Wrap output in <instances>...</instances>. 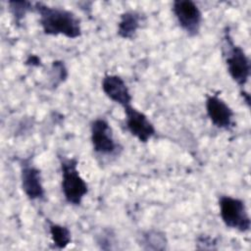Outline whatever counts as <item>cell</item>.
I'll return each instance as SVG.
<instances>
[{
  "instance_id": "cell-1",
  "label": "cell",
  "mask_w": 251,
  "mask_h": 251,
  "mask_svg": "<svg viewBox=\"0 0 251 251\" xmlns=\"http://www.w3.org/2000/svg\"><path fill=\"white\" fill-rule=\"evenodd\" d=\"M34 11L39 15V24L45 34L64 35L70 39L81 35L80 20L74 12L42 2L34 3Z\"/></svg>"
},
{
  "instance_id": "cell-2",
  "label": "cell",
  "mask_w": 251,
  "mask_h": 251,
  "mask_svg": "<svg viewBox=\"0 0 251 251\" xmlns=\"http://www.w3.org/2000/svg\"><path fill=\"white\" fill-rule=\"evenodd\" d=\"M77 164L75 158L60 157L62 192L65 200L74 206L80 205L88 193V185L80 176Z\"/></svg>"
},
{
  "instance_id": "cell-3",
  "label": "cell",
  "mask_w": 251,
  "mask_h": 251,
  "mask_svg": "<svg viewBox=\"0 0 251 251\" xmlns=\"http://www.w3.org/2000/svg\"><path fill=\"white\" fill-rule=\"evenodd\" d=\"M225 59L230 77L240 87H243L250 76V60L245 51L236 45L229 35L228 30L225 32Z\"/></svg>"
},
{
  "instance_id": "cell-4",
  "label": "cell",
  "mask_w": 251,
  "mask_h": 251,
  "mask_svg": "<svg viewBox=\"0 0 251 251\" xmlns=\"http://www.w3.org/2000/svg\"><path fill=\"white\" fill-rule=\"evenodd\" d=\"M219 208L221 219L227 227L240 232L250 229L251 221L244 201L236 197L223 195L219 199Z\"/></svg>"
},
{
  "instance_id": "cell-5",
  "label": "cell",
  "mask_w": 251,
  "mask_h": 251,
  "mask_svg": "<svg viewBox=\"0 0 251 251\" xmlns=\"http://www.w3.org/2000/svg\"><path fill=\"white\" fill-rule=\"evenodd\" d=\"M90 140L93 150L100 155L111 156L117 154L120 149L110 124L102 118L92 121L90 125Z\"/></svg>"
},
{
  "instance_id": "cell-6",
  "label": "cell",
  "mask_w": 251,
  "mask_h": 251,
  "mask_svg": "<svg viewBox=\"0 0 251 251\" xmlns=\"http://www.w3.org/2000/svg\"><path fill=\"white\" fill-rule=\"evenodd\" d=\"M173 13L179 26L189 35L199 33L202 25V13L191 0H176L173 2Z\"/></svg>"
},
{
  "instance_id": "cell-7",
  "label": "cell",
  "mask_w": 251,
  "mask_h": 251,
  "mask_svg": "<svg viewBox=\"0 0 251 251\" xmlns=\"http://www.w3.org/2000/svg\"><path fill=\"white\" fill-rule=\"evenodd\" d=\"M21 184L22 189L29 200H42L45 198V190L40 170L36 168L30 159H22Z\"/></svg>"
},
{
  "instance_id": "cell-8",
  "label": "cell",
  "mask_w": 251,
  "mask_h": 251,
  "mask_svg": "<svg viewBox=\"0 0 251 251\" xmlns=\"http://www.w3.org/2000/svg\"><path fill=\"white\" fill-rule=\"evenodd\" d=\"M124 109L126 129L140 142H148L156 133L154 125L143 112L137 110L131 105H128Z\"/></svg>"
},
{
  "instance_id": "cell-9",
  "label": "cell",
  "mask_w": 251,
  "mask_h": 251,
  "mask_svg": "<svg viewBox=\"0 0 251 251\" xmlns=\"http://www.w3.org/2000/svg\"><path fill=\"white\" fill-rule=\"evenodd\" d=\"M205 106L207 116L215 126L222 129H228L232 126L234 113L218 94L207 95Z\"/></svg>"
},
{
  "instance_id": "cell-10",
  "label": "cell",
  "mask_w": 251,
  "mask_h": 251,
  "mask_svg": "<svg viewBox=\"0 0 251 251\" xmlns=\"http://www.w3.org/2000/svg\"><path fill=\"white\" fill-rule=\"evenodd\" d=\"M104 94L123 108L131 105L132 96L126 81L117 75H106L101 82Z\"/></svg>"
},
{
  "instance_id": "cell-11",
  "label": "cell",
  "mask_w": 251,
  "mask_h": 251,
  "mask_svg": "<svg viewBox=\"0 0 251 251\" xmlns=\"http://www.w3.org/2000/svg\"><path fill=\"white\" fill-rule=\"evenodd\" d=\"M141 16L136 11L124 12L118 24V34L125 39H131L140 27Z\"/></svg>"
},
{
  "instance_id": "cell-12",
  "label": "cell",
  "mask_w": 251,
  "mask_h": 251,
  "mask_svg": "<svg viewBox=\"0 0 251 251\" xmlns=\"http://www.w3.org/2000/svg\"><path fill=\"white\" fill-rule=\"evenodd\" d=\"M139 244L144 250H165L167 249L168 240L164 232L150 229L141 233Z\"/></svg>"
},
{
  "instance_id": "cell-13",
  "label": "cell",
  "mask_w": 251,
  "mask_h": 251,
  "mask_svg": "<svg viewBox=\"0 0 251 251\" xmlns=\"http://www.w3.org/2000/svg\"><path fill=\"white\" fill-rule=\"evenodd\" d=\"M48 227L51 240L58 249H64L71 243L72 234L67 226L49 222Z\"/></svg>"
},
{
  "instance_id": "cell-14",
  "label": "cell",
  "mask_w": 251,
  "mask_h": 251,
  "mask_svg": "<svg viewBox=\"0 0 251 251\" xmlns=\"http://www.w3.org/2000/svg\"><path fill=\"white\" fill-rule=\"evenodd\" d=\"M8 10L16 25L20 26L27 13L34 10V3L29 1H8Z\"/></svg>"
},
{
  "instance_id": "cell-15",
  "label": "cell",
  "mask_w": 251,
  "mask_h": 251,
  "mask_svg": "<svg viewBox=\"0 0 251 251\" xmlns=\"http://www.w3.org/2000/svg\"><path fill=\"white\" fill-rule=\"evenodd\" d=\"M68 76L67 68L62 61H54L50 70V79L52 86L57 87L61 82L65 81Z\"/></svg>"
},
{
  "instance_id": "cell-16",
  "label": "cell",
  "mask_w": 251,
  "mask_h": 251,
  "mask_svg": "<svg viewBox=\"0 0 251 251\" xmlns=\"http://www.w3.org/2000/svg\"><path fill=\"white\" fill-rule=\"evenodd\" d=\"M97 244L101 249L104 250H110L115 249V234L111 229H104L100 234H98L96 238Z\"/></svg>"
},
{
  "instance_id": "cell-17",
  "label": "cell",
  "mask_w": 251,
  "mask_h": 251,
  "mask_svg": "<svg viewBox=\"0 0 251 251\" xmlns=\"http://www.w3.org/2000/svg\"><path fill=\"white\" fill-rule=\"evenodd\" d=\"M197 244L198 245H202V246H197L199 249H216V242L215 240L207 235H202L200 237H198L197 239Z\"/></svg>"
},
{
  "instance_id": "cell-18",
  "label": "cell",
  "mask_w": 251,
  "mask_h": 251,
  "mask_svg": "<svg viewBox=\"0 0 251 251\" xmlns=\"http://www.w3.org/2000/svg\"><path fill=\"white\" fill-rule=\"evenodd\" d=\"M26 65H31V66H40V59L35 56V55H29L28 58L25 61Z\"/></svg>"
}]
</instances>
